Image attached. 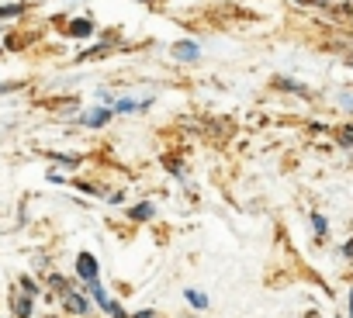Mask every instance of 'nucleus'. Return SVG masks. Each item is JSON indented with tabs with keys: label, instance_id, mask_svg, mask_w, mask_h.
<instances>
[{
	"label": "nucleus",
	"instance_id": "nucleus-1",
	"mask_svg": "<svg viewBox=\"0 0 353 318\" xmlns=\"http://www.w3.org/2000/svg\"><path fill=\"white\" fill-rule=\"evenodd\" d=\"M77 273H80V280L97 284V259H94L90 253H80V256H77Z\"/></svg>",
	"mask_w": 353,
	"mask_h": 318
},
{
	"label": "nucleus",
	"instance_id": "nucleus-2",
	"mask_svg": "<svg viewBox=\"0 0 353 318\" xmlns=\"http://www.w3.org/2000/svg\"><path fill=\"white\" fill-rule=\"evenodd\" d=\"M63 301H66V308H70L73 315H83V311H90V304H87V297H83V294H73V290H66V294H63Z\"/></svg>",
	"mask_w": 353,
	"mask_h": 318
},
{
	"label": "nucleus",
	"instance_id": "nucleus-3",
	"mask_svg": "<svg viewBox=\"0 0 353 318\" xmlns=\"http://www.w3.org/2000/svg\"><path fill=\"white\" fill-rule=\"evenodd\" d=\"M173 56L181 59V63H191V59H198V45L194 42H176L173 45Z\"/></svg>",
	"mask_w": 353,
	"mask_h": 318
},
{
	"label": "nucleus",
	"instance_id": "nucleus-4",
	"mask_svg": "<svg viewBox=\"0 0 353 318\" xmlns=\"http://www.w3.org/2000/svg\"><path fill=\"white\" fill-rule=\"evenodd\" d=\"M108 118H111V111H108V107H97V111H90V114H80V121H83V125H90V128L108 125Z\"/></svg>",
	"mask_w": 353,
	"mask_h": 318
},
{
	"label": "nucleus",
	"instance_id": "nucleus-5",
	"mask_svg": "<svg viewBox=\"0 0 353 318\" xmlns=\"http://www.w3.org/2000/svg\"><path fill=\"white\" fill-rule=\"evenodd\" d=\"M70 35H73V39H90V35H94V25H90L87 18H80V21H70Z\"/></svg>",
	"mask_w": 353,
	"mask_h": 318
},
{
	"label": "nucleus",
	"instance_id": "nucleus-6",
	"mask_svg": "<svg viewBox=\"0 0 353 318\" xmlns=\"http://www.w3.org/2000/svg\"><path fill=\"white\" fill-rule=\"evenodd\" d=\"M14 315H18V318H28V315H32V297H28V294H18V297H14Z\"/></svg>",
	"mask_w": 353,
	"mask_h": 318
},
{
	"label": "nucleus",
	"instance_id": "nucleus-7",
	"mask_svg": "<svg viewBox=\"0 0 353 318\" xmlns=\"http://www.w3.org/2000/svg\"><path fill=\"white\" fill-rule=\"evenodd\" d=\"M132 218H139V222L152 218V204H139V208H132Z\"/></svg>",
	"mask_w": 353,
	"mask_h": 318
},
{
	"label": "nucleus",
	"instance_id": "nucleus-8",
	"mask_svg": "<svg viewBox=\"0 0 353 318\" xmlns=\"http://www.w3.org/2000/svg\"><path fill=\"white\" fill-rule=\"evenodd\" d=\"M188 301H191L194 308H208V297H205L201 290H188Z\"/></svg>",
	"mask_w": 353,
	"mask_h": 318
},
{
	"label": "nucleus",
	"instance_id": "nucleus-9",
	"mask_svg": "<svg viewBox=\"0 0 353 318\" xmlns=\"http://www.w3.org/2000/svg\"><path fill=\"white\" fill-rule=\"evenodd\" d=\"M25 11V4H8V8H0V18H18Z\"/></svg>",
	"mask_w": 353,
	"mask_h": 318
},
{
	"label": "nucleus",
	"instance_id": "nucleus-10",
	"mask_svg": "<svg viewBox=\"0 0 353 318\" xmlns=\"http://www.w3.org/2000/svg\"><path fill=\"white\" fill-rule=\"evenodd\" d=\"M312 225H315V235H325V218L322 215H312Z\"/></svg>",
	"mask_w": 353,
	"mask_h": 318
},
{
	"label": "nucleus",
	"instance_id": "nucleus-11",
	"mask_svg": "<svg viewBox=\"0 0 353 318\" xmlns=\"http://www.w3.org/2000/svg\"><path fill=\"white\" fill-rule=\"evenodd\" d=\"M11 90H18V83H0V94H11Z\"/></svg>",
	"mask_w": 353,
	"mask_h": 318
},
{
	"label": "nucleus",
	"instance_id": "nucleus-12",
	"mask_svg": "<svg viewBox=\"0 0 353 318\" xmlns=\"http://www.w3.org/2000/svg\"><path fill=\"white\" fill-rule=\"evenodd\" d=\"M343 253H346V256H350V259H353V239H350V242H346V246H343Z\"/></svg>",
	"mask_w": 353,
	"mask_h": 318
}]
</instances>
